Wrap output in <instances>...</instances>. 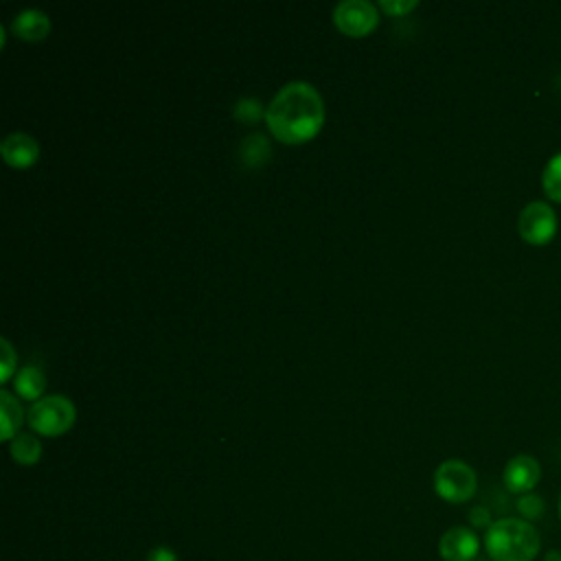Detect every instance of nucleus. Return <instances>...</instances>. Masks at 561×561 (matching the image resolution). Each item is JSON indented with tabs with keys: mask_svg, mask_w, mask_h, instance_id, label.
Returning <instances> with one entry per match:
<instances>
[{
	"mask_svg": "<svg viewBox=\"0 0 561 561\" xmlns=\"http://www.w3.org/2000/svg\"><path fill=\"white\" fill-rule=\"evenodd\" d=\"M557 213L548 202H528L517 217V230L522 239L530 245H546L557 234Z\"/></svg>",
	"mask_w": 561,
	"mask_h": 561,
	"instance_id": "39448f33",
	"label": "nucleus"
},
{
	"mask_svg": "<svg viewBox=\"0 0 561 561\" xmlns=\"http://www.w3.org/2000/svg\"><path fill=\"white\" fill-rule=\"evenodd\" d=\"M546 511V504H543V497L537 495V493H524L517 497V513L522 515V519L526 522H535L543 515Z\"/></svg>",
	"mask_w": 561,
	"mask_h": 561,
	"instance_id": "f3484780",
	"label": "nucleus"
},
{
	"mask_svg": "<svg viewBox=\"0 0 561 561\" xmlns=\"http://www.w3.org/2000/svg\"><path fill=\"white\" fill-rule=\"evenodd\" d=\"M0 153L4 158L7 164L24 169L31 167L37 156H39V145L37 140L26 134V131H11L4 136V140L0 142Z\"/></svg>",
	"mask_w": 561,
	"mask_h": 561,
	"instance_id": "1a4fd4ad",
	"label": "nucleus"
},
{
	"mask_svg": "<svg viewBox=\"0 0 561 561\" xmlns=\"http://www.w3.org/2000/svg\"><path fill=\"white\" fill-rule=\"evenodd\" d=\"M559 519H561V495H559Z\"/></svg>",
	"mask_w": 561,
	"mask_h": 561,
	"instance_id": "5701e85b",
	"label": "nucleus"
},
{
	"mask_svg": "<svg viewBox=\"0 0 561 561\" xmlns=\"http://www.w3.org/2000/svg\"><path fill=\"white\" fill-rule=\"evenodd\" d=\"M265 123L287 145L307 142L324 123L322 94L309 81H289L267 103Z\"/></svg>",
	"mask_w": 561,
	"mask_h": 561,
	"instance_id": "f257e3e1",
	"label": "nucleus"
},
{
	"mask_svg": "<svg viewBox=\"0 0 561 561\" xmlns=\"http://www.w3.org/2000/svg\"><path fill=\"white\" fill-rule=\"evenodd\" d=\"M272 156V147H270V140L263 136V134H252V136H245L239 145V158L245 167H261L270 160Z\"/></svg>",
	"mask_w": 561,
	"mask_h": 561,
	"instance_id": "ddd939ff",
	"label": "nucleus"
},
{
	"mask_svg": "<svg viewBox=\"0 0 561 561\" xmlns=\"http://www.w3.org/2000/svg\"><path fill=\"white\" fill-rule=\"evenodd\" d=\"M147 561H178V554L169 546H153L147 554Z\"/></svg>",
	"mask_w": 561,
	"mask_h": 561,
	"instance_id": "412c9836",
	"label": "nucleus"
},
{
	"mask_svg": "<svg viewBox=\"0 0 561 561\" xmlns=\"http://www.w3.org/2000/svg\"><path fill=\"white\" fill-rule=\"evenodd\" d=\"M541 186L543 193L552 199L561 204V151H557L543 167L541 173Z\"/></svg>",
	"mask_w": 561,
	"mask_h": 561,
	"instance_id": "2eb2a0df",
	"label": "nucleus"
},
{
	"mask_svg": "<svg viewBox=\"0 0 561 561\" xmlns=\"http://www.w3.org/2000/svg\"><path fill=\"white\" fill-rule=\"evenodd\" d=\"M543 561H561V550H550V552H546Z\"/></svg>",
	"mask_w": 561,
	"mask_h": 561,
	"instance_id": "4be33fe9",
	"label": "nucleus"
},
{
	"mask_svg": "<svg viewBox=\"0 0 561 561\" xmlns=\"http://www.w3.org/2000/svg\"><path fill=\"white\" fill-rule=\"evenodd\" d=\"M333 22L342 33L362 37L377 26L379 11L377 4L368 0H342L333 9Z\"/></svg>",
	"mask_w": 561,
	"mask_h": 561,
	"instance_id": "423d86ee",
	"label": "nucleus"
},
{
	"mask_svg": "<svg viewBox=\"0 0 561 561\" xmlns=\"http://www.w3.org/2000/svg\"><path fill=\"white\" fill-rule=\"evenodd\" d=\"M0 381H9L11 379V375L15 373V364H18V355H15V351H13V344L7 340V337H2L0 340Z\"/></svg>",
	"mask_w": 561,
	"mask_h": 561,
	"instance_id": "a211bd4d",
	"label": "nucleus"
},
{
	"mask_svg": "<svg viewBox=\"0 0 561 561\" xmlns=\"http://www.w3.org/2000/svg\"><path fill=\"white\" fill-rule=\"evenodd\" d=\"M480 552V537L473 528L451 526L438 539V554L443 561H473Z\"/></svg>",
	"mask_w": 561,
	"mask_h": 561,
	"instance_id": "6e6552de",
	"label": "nucleus"
},
{
	"mask_svg": "<svg viewBox=\"0 0 561 561\" xmlns=\"http://www.w3.org/2000/svg\"><path fill=\"white\" fill-rule=\"evenodd\" d=\"M11 31L26 42H39L50 31V18L42 9L26 7L11 20Z\"/></svg>",
	"mask_w": 561,
	"mask_h": 561,
	"instance_id": "9d476101",
	"label": "nucleus"
},
{
	"mask_svg": "<svg viewBox=\"0 0 561 561\" xmlns=\"http://www.w3.org/2000/svg\"><path fill=\"white\" fill-rule=\"evenodd\" d=\"M234 118L241 121V123H259L263 116H265V110H263V103L254 96H241L237 103H234Z\"/></svg>",
	"mask_w": 561,
	"mask_h": 561,
	"instance_id": "dca6fc26",
	"label": "nucleus"
},
{
	"mask_svg": "<svg viewBox=\"0 0 561 561\" xmlns=\"http://www.w3.org/2000/svg\"><path fill=\"white\" fill-rule=\"evenodd\" d=\"M469 522H471L473 530L478 528V530H484V533H486V530L491 528V524H493L491 513H489L486 506H473V508L469 511Z\"/></svg>",
	"mask_w": 561,
	"mask_h": 561,
	"instance_id": "aec40b11",
	"label": "nucleus"
},
{
	"mask_svg": "<svg viewBox=\"0 0 561 561\" xmlns=\"http://www.w3.org/2000/svg\"><path fill=\"white\" fill-rule=\"evenodd\" d=\"M77 410L75 403L64 394H46L31 403L26 421L31 430L44 436H59L75 425Z\"/></svg>",
	"mask_w": 561,
	"mask_h": 561,
	"instance_id": "7ed1b4c3",
	"label": "nucleus"
},
{
	"mask_svg": "<svg viewBox=\"0 0 561 561\" xmlns=\"http://www.w3.org/2000/svg\"><path fill=\"white\" fill-rule=\"evenodd\" d=\"M484 550L491 561H535L541 550V537L530 522L502 517L484 533Z\"/></svg>",
	"mask_w": 561,
	"mask_h": 561,
	"instance_id": "f03ea898",
	"label": "nucleus"
},
{
	"mask_svg": "<svg viewBox=\"0 0 561 561\" xmlns=\"http://www.w3.org/2000/svg\"><path fill=\"white\" fill-rule=\"evenodd\" d=\"M15 392L22 397V399H28V401H37L42 399L44 390H46V375L39 366L35 364H26L22 366L18 373H15Z\"/></svg>",
	"mask_w": 561,
	"mask_h": 561,
	"instance_id": "9b49d317",
	"label": "nucleus"
},
{
	"mask_svg": "<svg viewBox=\"0 0 561 561\" xmlns=\"http://www.w3.org/2000/svg\"><path fill=\"white\" fill-rule=\"evenodd\" d=\"M539 480H541V465L530 454L513 456L502 471V482H504L506 491H511L515 495L533 493V489L537 486Z\"/></svg>",
	"mask_w": 561,
	"mask_h": 561,
	"instance_id": "0eeeda50",
	"label": "nucleus"
},
{
	"mask_svg": "<svg viewBox=\"0 0 561 561\" xmlns=\"http://www.w3.org/2000/svg\"><path fill=\"white\" fill-rule=\"evenodd\" d=\"M377 7L390 15H401L412 11L416 7V0H379Z\"/></svg>",
	"mask_w": 561,
	"mask_h": 561,
	"instance_id": "6ab92c4d",
	"label": "nucleus"
},
{
	"mask_svg": "<svg viewBox=\"0 0 561 561\" xmlns=\"http://www.w3.org/2000/svg\"><path fill=\"white\" fill-rule=\"evenodd\" d=\"M478 476L471 465L458 458L443 460L434 471V491L449 504H462L476 495Z\"/></svg>",
	"mask_w": 561,
	"mask_h": 561,
	"instance_id": "20e7f679",
	"label": "nucleus"
},
{
	"mask_svg": "<svg viewBox=\"0 0 561 561\" xmlns=\"http://www.w3.org/2000/svg\"><path fill=\"white\" fill-rule=\"evenodd\" d=\"M11 458L18 465H35L42 458V443L31 432H18L11 438Z\"/></svg>",
	"mask_w": 561,
	"mask_h": 561,
	"instance_id": "4468645a",
	"label": "nucleus"
},
{
	"mask_svg": "<svg viewBox=\"0 0 561 561\" xmlns=\"http://www.w3.org/2000/svg\"><path fill=\"white\" fill-rule=\"evenodd\" d=\"M22 416H24V410L18 401V397L13 392H9L7 388L0 390V423H2V438L11 440L20 425H22Z\"/></svg>",
	"mask_w": 561,
	"mask_h": 561,
	"instance_id": "f8f14e48",
	"label": "nucleus"
}]
</instances>
